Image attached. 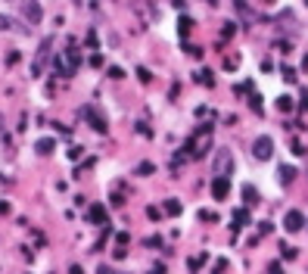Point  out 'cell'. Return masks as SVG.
Instances as JSON below:
<instances>
[{"label":"cell","mask_w":308,"mask_h":274,"mask_svg":"<svg viewBox=\"0 0 308 274\" xmlns=\"http://www.w3.org/2000/svg\"><path fill=\"white\" fill-rule=\"evenodd\" d=\"M237 66H240V56H237V53H230V56L224 59V68H227V72H234Z\"/></svg>","instance_id":"20"},{"label":"cell","mask_w":308,"mask_h":274,"mask_svg":"<svg viewBox=\"0 0 308 274\" xmlns=\"http://www.w3.org/2000/svg\"><path fill=\"white\" fill-rule=\"evenodd\" d=\"M97 274H115L112 268H106V265H103V268H97Z\"/></svg>","instance_id":"34"},{"label":"cell","mask_w":308,"mask_h":274,"mask_svg":"<svg viewBox=\"0 0 308 274\" xmlns=\"http://www.w3.org/2000/svg\"><path fill=\"white\" fill-rule=\"evenodd\" d=\"M81 150H84V147H72V150H68V159H72V162L81 159Z\"/></svg>","instance_id":"25"},{"label":"cell","mask_w":308,"mask_h":274,"mask_svg":"<svg viewBox=\"0 0 308 274\" xmlns=\"http://www.w3.org/2000/svg\"><path fill=\"white\" fill-rule=\"evenodd\" d=\"M56 72L63 75V78H68V75H75V68H78V53L75 50H66V53H59L56 56Z\"/></svg>","instance_id":"2"},{"label":"cell","mask_w":308,"mask_h":274,"mask_svg":"<svg viewBox=\"0 0 308 274\" xmlns=\"http://www.w3.org/2000/svg\"><path fill=\"white\" fill-rule=\"evenodd\" d=\"M234 221H237V225H234V230H237V228L252 225V218H249V212H246V209H237V212H234Z\"/></svg>","instance_id":"11"},{"label":"cell","mask_w":308,"mask_h":274,"mask_svg":"<svg viewBox=\"0 0 308 274\" xmlns=\"http://www.w3.org/2000/svg\"><path fill=\"white\" fill-rule=\"evenodd\" d=\"M209 150H212V125H202L196 137L187 143V153H190V159H202Z\"/></svg>","instance_id":"1"},{"label":"cell","mask_w":308,"mask_h":274,"mask_svg":"<svg viewBox=\"0 0 308 274\" xmlns=\"http://www.w3.org/2000/svg\"><path fill=\"white\" fill-rule=\"evenodd\" d=\"M13 28H16V22L10 16H0V31H13Z\"/></svg>","instance_id":"22"},{"label":"cell","mask_w":308,"mask_h":274,"mask_svg":"<svg viewBox=\"0 0 308 274\" xmlns=\"http://www.w3.org/2000/svg\"><path fill=\"white\" fill-rule=\"evenodd\" d=\"M53 147H56V140H53V137H41V140H38V147H34V150H38L41 156H50V153H53Z\"/></svg>","instance_id":"10"},{"label":"cell","mask_w":308,"mask_h":274,"mask_svg":"<svg viewBox=\"0 0 308 274\" xmlns=\"http://www.w3.org/2000/svg\"><path fill=\"white\" fill-rule=\"evenodd\" d=\"M205 262H209V255H205V252H202V255H196V259H190V262H187V265H190V271H199V268H202V265H205Z\"/></svg>","instance_id":"17"},{"label":"cell","mask_w":308,"mask_h":274,"mask_svg":"<svg viewBox=\"0 0 308 274\" xmlns=\"http://www.w3.org/2000/svg\"><path fill=\"white\" fill-rule=\"evenodd\" d=\"M284 228L289 230V234H296V230H302L305 228V215L299 209H289L286 215H284Z\"/></svg>","instance_id":"6"},{"label":"cell","mask_w":308,"mask_h":274,"mask_svg":"<svg viewBox=\"0 0 308 274\" xmlns=\"http://www.w3.org/2000/svg\"><path fill=\"white\" fill-rule=\"evenodd\" d=\"M81 115H88V118H90V125L97 128L100 134H106V131H109V128H106V118H103V115H93L90 109H81Z\"/></svg>","instance_id":"9"},{"label":"cell","mask_w":308,"mask_h":274,"mask_svg":"<svg viewBox=\"0 0 308 274\" xmlns=\"http://www.w3.org/2000/svg\"><path fill=\"white\" fill-rule=\"evenodd\" d=\"M162 212H168V215H181V203H177V200H165V203H162Z\"/></svg>","instance_id":"13"},{"label":"cell","mask_w":308,"mask_h":274,"mask_svg":"<svg viewBox=\"0 0 308 274\" xmlns=\"http://www.w3.org/2000/svg\"><path fill=\"white\" fill-rule=\"evenodd\" d=\"M230 168H234V156H230V150H218V156H215V178H227Z\"/></svg>","instance_id":"5"},{"label":"cell","mask_w":308,"mask_h":274,"mask_svg":"<svg viewBox=\"0 0 308 274\" xmlns=\"http://www.w3.org/2000/svg\"><path fill=\"white\" fill-rule=\"evenodd\" d=\"M224 268H227V259H218V262H215V268H212V271H215V274H221Z\"/></svg>","instance_id":"27"},{"label":"cell","mask_w":308,"mask_h":274,"mask_svg":"<svg viewBox=\"0 0 308 274\" xmlns=\"http://www.w3.org/2000/svg\"><path fill=\"white\" fill-rule=\"evenodd\" d=\"M293 153H296V156H302V153H305V147H302L299 140H293Z\"/></svg>","instance_id":"31"},{"label":"cell","mask_w":308,"mask_h":274,"mask_svg":"<svg viewBox=\"0 0 308 274\" xmlns=\"http://www.w3.org/2000/svg\"><path fill=\"white\" fill-rule=\"evenodd\" d=\"M234 22H224V28H221V38H224V41H230V38H234Z\"/></svg>","instance_id":"23"},{"label":"cell","mask_w":308,"mask_h":274,"mask_svg":"<svg viewBox=\"0 0 308 274\" xmlns=\"http://www.w3.org/2000/svg\"><path fill=\"white\" fill-rule=\"evenodd\" d=\"M280 250H284V259H296V250H293V246H280Z\"/></svg>","instance_id":"28"},{"label":"cell","mask_w":308,"mask_h":274,"mask_svg":"<svg viewBox=\"0 0 308 274\" xmlns=\"http://www.w3.org/2000/svg\"><path fill=\"white\" fill-rule=\"evenodd\" d=\"M68 274H84V268H81V265H72V268H68Z\"/></svg>","instance_id":"33"},{"label":"cell","mask_w":308,"mask_h":274,"mask_svg":"<svg viewBox=\"0 0 308 274\" xmlns=\"http://www.w3.org/2000/svg\"><path fill=\"white\" fill-rule=\"evenodd\" d=\"M147 215H150L153 221H159V218H162V209H147Z\"/></svg>","instance_id":"30"},{"label":"cell","mask_w":308,"mask_h":274,"mask_svg":"<svg viewBox=\"0 0 308 274\" xmlns=\"http://www.w3.org/2000/svg\"><path fill=\"white\" fill-rule=\"evenodd\" d=\"M252 113H262V97L259 93H252Z\"/></svg>","instance_id":"24"},{"label":"cell","mask_w":308,"mask_h":274,"mask_svg":"<svg viewBox=\"0 0 308 274\" xmlns=\"http://www.w3.org/2000/svg\"><path fill=\"white\" fill-rule=\"evenodd\" d=\"M252 156L259 159V162H268L274 156V140L268 134H262V137H255V143H252Z\"/></svg>","instance_id":"3"},{"label":"cell","mask_w":308,"mask_h":274,"mask_svg":"<svg viewBox=\"0 0 308 274\" xmlns=\"http://www.w3.org/2000/svg\"><path fill=\"white\" fill-rule=\"evenodd\" d=\"M227 193H230V181L227 178H215L212 181V196L215 200H227Z\"/></svg>","instance_id":"8"},{"label":"cell","mask_w":308,"mask_h":274,"mask_svg":"<svg viewBox=\"0 0 308 274\" xmlns=\"http://www.w3.org/2000/svg\"><path fill=\"white\" fill-rule=\"evenodd\" d=\"M302 68H305V72H308V53H305V59H302Z\"/></svg>","instance_id":"35"},{"label":"cell","mask_w":308,"mask_h":274,"mask_svg":"<svg viewBox=\"0 0 308 274\" xmlns=\"http://www.w3.org/2000/svg\"><path fill=\"white\" fill-rule=\"evenodd\" d=\"M88 218L93 221V225H109V212H106V206H90L88 209Z\"/></svg>","instance_id":"7"},{"label":"cell","mask_w":308,"mask_h":274,"mask_svg":"<svg viewBox=\"0 0 308 274\" xmlns=\"http://www.w3.org/2000/svg\"><path fill=\"white\" fill-rule=\"evenodd\" d=\"M199 221H209V225H212V221H218V215L212 209H199Z\"/></svg>","instance_id":"21"},{"label":"cell","mask_w":308,"mask_h":274,"mask_svg":"<svg viewBox=\"0 0 308 274\" xmlns=\"http://www.w3.org/2000/svg\"><path fill=\"white\" fill-rule=\"evenodd\" d=\"M196 81H202L205 88H215V78H212V72H209V68H202V72L196 75Z\"/></svg>","instance_id":"15"},{"label":"cell","mask_w":308,"mask_h":274,"mask_svg":"<svg viewBox=\"0 0 308 274\" xmlns=\"http://www.w3.org/2000/svg\"><path fill=\"white\" fill-rule=\"evenodd\" d=\"M268 274H284V268H280V262H271V265H268Z\"/></svg>","instance_id":"26"},{"label":"cell","mask_w":308,"mask_h":274,"mask_svg":"<svg viewBox=\"0 0 308 274\" xmlns=\"http://www.w3.org/2000/svg\"><path fill=\"white\" fill-rule=\"evenodd\" d=\"M153 171H156V165H153V162H140V165H137V175H153Z\"/></svg>","instance_id":"18"},{"label":"cell","mask_w":308,"mask_h":274,"mask_svg":"<svg viewBox=\"0 0 308 274\" xmlns=\"http://www.w3.org/2000/svg\"><path fill=\"white\" fill-rule=\"evenodd\" d=\"M293 178H296V168H293V165H280V181H284V184H293Z\"/></svg>","instance_id":"14"},{"label":"cell","mask_w":308,"mask_h":274,"mask_svg":"<svg viewBox=\"0 0 308 274\" xmlns=\"http://www.w3.org/2000/svg\"><path fill=\"white\" fill-rule=\"evenodd\" d=\"M243 200H246V206H255V203H259V190L246 184V187H243Z\"/></svg>","instance_id":"12"},{"label":"cell","mask_w":308,"mask_h":274,"mask_svg":"<svg viewBox=\"0 0 308 274\" xmlns=\"http://www.w3.org/2000/svg\"><path fill=\"white\" fill-rule=\"evenodd\" d=\"M0 215H10V203H0Z\"/></svg>","instance_id":"32"},{"label":"cell","mask_w":308,"mask_h":274,"mask_svg":"<svg viewBox=\"0 0 308 274\" xmlns=\"http://www.w3.org/2000/svg\"><path fill=\"white\" fill-rule=\"evenodd\" d=\"M284 78H286L289 84H296V72H293V68H284Z\"/></svg>","instance_id":"29"},{"label":"cell","mask_w":308,"mask_h":274,"mask_svg":"<svg viewBox=\"0 0 308 274\" xmlns=\"http://www.w3.org/2000/svg\"><path fill=\"white\" fill-rule=\"evenodd\" d=\"M177 28H181V34L187 38V34H190V28H193V19H190V16H181V22H177Z\"/></svg>","instance_id":"16"},{"label":"cell","mask_w":308,"mask_h":274,"mask_svg":"<svg viewBox=\"0 0 308 274\" xmlns=\"http://www.w3.org/2000/svg\"><path fill=\"white\" fill-rule=\"evenodd\" d=\"M22 3V16L28 19V25H41V19H44V10H41L38 0H19Z\"/></svg>","instance_id":"4"},{"label":"cell","mask_w":308,"mask_h":274,"mask_svg":"<svg viewBox=\"0 0 308 274\" xmlns=\"http://www.w3.org/2000/svg\"><path fill=\"white\" fill-rule=\"evenodd\" d=\"M277 109H280V113H289V109H293V100H289V97H277Z\"/></svg>","instance_id":"19"}]
</instances>
